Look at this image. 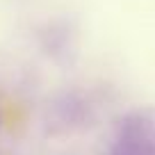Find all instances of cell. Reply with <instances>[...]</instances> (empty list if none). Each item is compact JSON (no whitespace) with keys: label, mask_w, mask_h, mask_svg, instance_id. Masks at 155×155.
Here are the masks:
<instances>
[{"label":"cell","mask_w":155,"mask_h":155,"mask_svg":"<svg viewBox=\"0 0 155 155\" xmlns=\"http://www.w3.org/2000/svg\"><path fill=\"white\" fill-rule=\"evenodd\" d=\"M103 155H155V123L144 114L126 116Z\"/></svg>","instance_id":"obj_1"}]
</instances>
